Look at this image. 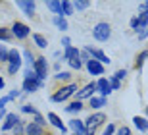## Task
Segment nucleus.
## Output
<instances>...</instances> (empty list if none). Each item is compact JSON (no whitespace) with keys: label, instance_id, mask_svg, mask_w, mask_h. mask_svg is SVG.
<instances>
[{"label":"nucleus","instance_id":"nucleus-1","mask_svg":"<svg viewBox=\"0 0 148 135\" xmlns=\"http://www.w3.org/2000/svg\"><path fill=\"white\" fill-rule=\"evenodd\" d=\"M38 87H42V81L38 79L35 70H27L25 71V81H23V91L33 93V91H37Z\"/></svg>","mask_w":148,"mask_h":135},{"label":"nucleus","instance_id":"nucleus-2","mask_svg":"<svg viewBox=\"0 0 148 135\" xmlns=\"http://www.w3.org/2000/svg\"><path fill=\"white\" fill-rule=\"evenodd\" d=\"M110 35H112V29H110V25H108V23H96V25H94V29H92V37L96 39V41H102V43H104V41H108V39H110Z\"/></svg>","mask_w":148,"mask_h":135},{"label":"nucleus","instance_id":"nucleus-3","mask_svg":"<svg viewBox=\"0 0 148 135\" xmlns=\"http://www.w3.org/2000/svg\"><path fill=\"white\" fill-rule=\"evenodd\" d=\"M75 91H77V85H75V83H71V85H67V87H62L58 93H54V95H52V100H54V102H62V100H67V98L71 97Z\"/></svg>","mask_w":148,"mask_h":135},{"label":"nucleus","instance_id":"nucleus-4","mask_svg":"<svg viewBox=\"0 0 148 135\" xmlns=\"http://www.w3.org/2000/svg\"><path fill=\"white\" fill-rule=\"evenodd\" d=\"M8 62H10V68H8V71L14 75V73H16V71L21 68V54L17 52L16 48H14V50H8Z\"/></svg>","mask_w":148,"mask_h":135},{"label":"nucleus","instance_id":"nucleus-5","mask_svg":"<svg viewBox=\"0 0 148 135\" xmlns=\"http://www.w3.org/2000/svg\"><path fill=\"white\" fill-rule=\"evenodd\" d=\"M12 33H14L16 39H27L29 33H31V29H29V25H25V23L16 21L14 25H12Z\"/></svg>","mask_w":148,"mask_h":135},{"label":"nucleus","instance_id":"nucleus-6","mask_svg":"<svg viewBox=\"0 0 148 135\" xmlns=\"http://www.w3.org/2000/svg\"><path fill=\"white\" fill-rule=\"evenodd\" d=\"M33 70H35V73L38 75V79L42 81L44 77H46V71H48V64H46V58H37V60H35Z\"/></svg>","mask_w":148,"mask_h":135},{"label":"nucleus","instance_id":"nucleus-7","mask_svg":"<svg viewBox=\"0 0 148 135\" xmlns=\"http://www.w3.org/2000/svg\"><path fill=\"white\" fill-rule=\"evenodd\" d=\"M106 122V116L102 112H98V114H92L90 118L87 120V124H85V127H92V129H96L100 124H104Z\"/></svg>","mask_w":148,"mask_h":135},{"label":"nucleus","instance_id":"nucleus-8","mask_svg":"<svg viewBox=\"0 0 148 135\" xmlns=\"http://www.w3.org/2000/svg\"><path fill=\"white\" fill-rule=\"evenodd\" d=\"M96 91L100 93V97H102V98H106L112 93V87H110V83H108V79H106V77H102V79L96 81Z\"/></svg>","mask_w":148,"mask_h":135},{"label":"nucleus","instance_id":"nucleus-9","mask_svg":"<svg viewBox=\"0 0 148 135\" xmlns=\"http://www.w3.org/2000/svg\"><path fill=\"white\" fill-rule=\"evenodd\" d=\"M87 50H88V54H90V58L96 60V62H100L102 66H104V64H110V58H108V56H106L102 50H98V48H90V46H88Z\"/></svg>","mask_w":148,"mask_h":135},{"label":"nucleus","instance_id":"nucleus-10","mask_svg":"<svg viewBox=\"0 0 148 135\" xmlns=\"http://www.w3.org/2000/svg\"><path fill=\"white\" fill-rule=\"evenodd\" d=\"M87 70L90 71V73H92V75H102V73H104V66L100 64V62H96V60H88L87 62Z\"/></svg>","mask_w":148,"mask_h":135},{"label":"nucleus","instance_id":"nucleus-11","mask_svg":"<svg viewBox=\"0 0 148 135\" xmlns=\"http://www.w3.org/2000/svg\"><path fill=\"white\" fill-rule=\"evenodd\" d=\"M94 91H96V83H88L87 87H83L81 91L77 93V100H83V98H90Z\"/></svg>","mask_w":148,"mask_h":135},{"label":"nucleus","instance_id":"nucleus-12","mask_svg":"<svg viewBox=\"0 0 148 135\" xmlns=\"http://www.w3.org/2000/svg\"><path fill=\"white\" fill-rule=\"evenodd\" d=\"M17 124H19V118H17L16 114H6V122H4V125H2V129L10 131V129H14Z\"/></svg>","mask_w":148,"mask_h":135},{"label":"nucleus","instance_id":"nucleus-13","mask_svg":"<svg viewBox=\"0 0 148 135\" xmlns=\"http://www.w3.org/2000/svg\"><path fill=\"white\" fill-rule=\"evenodd\" d=\"M17 6H19V8H21L23 12H25V16H33L35 14V2H27V0H19V2H17Z\"/></svg>","mask_w":148,"mask_h":135},{"label":"nucleus","instance_id":"nucleus-14","mask_svg":"<svg viewBox=\"0 0 148 135\" xmlns=\"http://www.w3.org/2000/svg\"><path fill=\"white\" fill-rule=\"evenodd\" d=\"M25 135H44V133H42V127H40V125L31 122V124L25 125Z\"/></svg>","mask_w":148,"mask_h":135},{"label":"nucleus","instance_id":"nucleus-15","mask_svg":"<svg viewBox=\"0 0 148 135\" xmlns=\"http://www.w3.org/2000/svg\"><path fill=\"white\" fill-rule=\"evenodd\" d=\"M69 127L73 129V133H81V135L85 133V129H87L81 120H71V122H69Z\"/></svg>","mask_w":148,"mask_h":135},{"label":"nucleus","instance_id":"nucleus-16","mask_svg":"<svg viewBox=\"0 0 148 135\" xmlns=\"http://www.w3.org/2000/svg\"><path fill=\"white\" fill-rule=\"evenodd\" d=\"M48 120H50V124L54 125V127H58V129H62V133H64V131H66V125L62 124V120L58 118V116H56V114H52V112H50V114H48Z\"/></svg>","mask_w":148,"mask_h":135},{"label":"nucleus","instance_id":"nucleus-17","mask_svg":"<svg viewBox=\"0 0 148 135\" xmlns=\"http://www.w3.org/2000/svg\"><path fill=\"white\" fill-rule=\"evenodd\" d=\"M46 8H48L50 12H54L56 16H62V2H56V0H50V2H46Z\"/></svg>","mask_w":148,"mask_h":135},{"label":"nucleus","instance_id":"nucleus-18","mask_svg":"<svg viewBox=\"0 0 148 135\" xmlns=\"http://www.w3.org/2000/svg\"><path fill=\"white\" fill-rule=\"evenodd\" d=\"M133 122H135V125H137L140 131H148V120L140 118V116H135V118H133Z\"/></svg>","mask_w":148,"mask_h":135},{"label":"nucleus","instance_id":"nucleus-19","mask_svg":"<svg viewBox=\"0 0 148 135\" xmlns=\"http://www.w3.org/2000/svg\"><path fill=\"white\" fill-rule=\"evenodd\" d=\"M73 14V4L69 0H64L62 2V16H71Z\"/></svg>","mask_w":148,"mask_h":135},{"label":"nucleus","instance_id":"nucleus-20","mask_svg":"<svg viewBox=\"0 0 148 135\" xmlns=\"http://www.w3.org/2000/svg\"><path fill=\"white\" fill-rule=\"evenodd\" d=\"M54 25L58 27V29H62V31H66V29H67L66 17H64V16H56V17H54Z\"/></svg>","mask_w":148,"mask_h":135},{"label":"nucleus","instance_id":"nucleus-21","mask_svg":"<svg viewBox=\"0 0 148 135\" xmlns=\"http://www.w3.org/2000/svg\"><path fill=\"white\" fill-rule=\"evenodd\" d=\"M33 41H35V44H37L38 48H44V46L48 44V43H46V39H44L42 35H38V33H35V35H33Z\"/></svg>","mask_w":148,"mask_h":135},{"label":"nucleus","instance_id":"nucleus-22","mask_svg":"<svg viewBox=\"0 0 148 135\" xmlns=\"http://www.w3.org/2000/svg\"><path fill=\"white\" fill-rule=\"evenodd\" d=\"M75 56H79V50H77V48H73V46H69V48H66L64 60H67V62H69V60H71V58H75Z\"/></svg>","mask_w":148,"mask_h":135},{"label":"nucleus","instance_id":"nucleus-23","mask_svg":"<svg viewBox=\"0 0 148 135\" xmlns=\"http://www.w3.org/2000/svg\"><path fill=\"white\" fill-rule=\"evenodd\" d=\"M106 104V98L102 97H90V106L92 108H100V106H104Z\"/></svg>","mask_w":148,"mask_h":135},{"label":"nucleus","instance_id":"nucleus-24","mask_svg":"<svg viewBox=\"0 0 148 135\" xmlns=\"http://www.w3.org/2000/svg\"><path fill=\"white\" fill-rule=\"evenodd\" d=\"M73 4V10H87L88 6H90V2H87V0H77V2H71Z\"/></svg>","mask_w":148,"mask_h":135},{"label":"nucleus","instance_id":"nucleus-25","mask_svg":"<svg viewBox=\"0 0 148 135\" xmlns=\"http://www.w3.org/2000/svg\"><path fill=\"white\" fill-rule=\"evenodd\" d=\"M83 108V104H81V100H75V102H71L69 104V106H66V112H79V110H81Z\"/></svg>","mask_w":148,"mask_h":135},{"label":"nucleus","instance_id":"nucleus-26","mask_svg":"<svg viewBox=\"0 0 148 135\" xmlns=\"http://www.w3.org/2000/svg\"><path fill=\"white\" fill-rule=\"evenodd\" d=\"M69 66H71V68H75V70H81L83 62H81V58H79V56H75V58L69 60Z\"/></svg>","mask_w":148,"mask_h":135},{"label":"nucleus","instance_id":"nucleus-27","mask_svg":"<svg viewBox=\"0 0 148 135\" xmlns=\"http://www.w3.org/2000/svg\"><path fill=\"white\" fill-rule=\"evenodd\" d=\"M108 83H110V87H112V89H115V91H117V89H119V87H121L119 79H115L114 75H112V77H108Z\"/></svg>","mask_w":148,"mask_h":135},{"label":"nucleus","instance_id":"nucleus-28","mask_svg":"<svg viewBox=\"0 0 148 135\" xmlns=\"http://www.w3.org/2000/svg\"><path fill=\"white\" fill-rule=\"evenodd\" d=\"M148 58V50H143V52H140V56H138L137 58V68H140V66L144 64V60Z\"/></svg>","mask_w":148,"mask_h":135},{"label":"nucleus","instance_id":"nucleus-29","mask_svg":"<svg viewBox=\"0 0 148 135\" xmlns=\"http://www.w3.org/2000/svg\"><path fill=\"white\" fill-rule=\"evenodd\" d=\"M69 77H71V73H69V71H58L56 79H60V81H67Z\"/></svg>","mask_w":148,"mask_h":135},{"label":"nucleus","instance_id":"nucleus-30","mask_svg":"<svg viewBox=\"0 0 148 135\" xmlns=\"http://www.w3.org/2000/svg\"><path fill=\"white\" fill-rule=\"evenodd\" d=\"M0 62H8V50L4 48V44H0Z\"/></svg>","mask_w":148,"mask_h":135},{"label":"nucleus","instance_id":"nucleus-31","mask_svg":"<svg viewBox=\"0 0 148 135\" xmlns=\"http://www.w3.org/2000/svg\"><path fill=\"white\" fill-rule=\"evenodd\" d=\"M23 56H25V60H27V64H29V66H33V64H35V58H33V54L29 52V50H25V52H23Z\"/></svg>","mask_w":148,"mask_h":135},{"label":"nucleus","instance_id":"nucleus-32","mask_svg":"<svg viewBox=\"0 0 148 135\" xmlns=\"http://www.w3.org/2000/svg\"><path fill=\"white\" fill-rule=\"evenodd\" d=\"M35 124L42 127V125H46V122H44V118L40 116V114H35Z\"/></svg>","mask_w":148,"mask_h":135},{"label":"nucleus","instance_id":"nucleus-33","mask_svg":"<svg viewBox=\"0 0 148 135\" xmlns=\"http://www.w3.org/2000/svg\"><path fill=\"white\" fill-rule=\"evenodd\" d=\"M79 58H81V60H85V62H88V60H90V54H88V50L85 48L83 52H79Z\"/></svg>","mask_w":148,"mask_h":135},{"label":"nucleus","instance_id":"nucleus-34","mask_svg":"<svg viewBox=\"0 0 148 135\" xmlns=\"http://www.w3.org/2000/svg\"><path fill=\"white\" fill-rule=\"evenodd\" d=\"M125 75H127V70H117V71H115V75H114V77H115V79H119V81H121V79H123Z\"/></svg>","mask_w":148,"mask_h":135},{"label":"nucleus","instance_id":"nucleus-35","mask_svg":"<svg viewBox=\"0 0 148 135\" xmlns=\"http://www.w3.org/2000/svg\"><path fill=\"white\" fill-rule=\"evenodd\" d=\"M23 131H25V127H23V125H21V122H19V124H17L16 127H14V133H16V135H21Z\"/></svg>","mask_w":148,"mask_h":135},{"label":"nucleus","instance_id":"nucleus-36","mask_svg":"<svg viewBox=\"0 0 148 135\" xmlns=\"http://www.w3.org/2000/svg\"><path fill=\"white\" fill-rule=\"evenodd\" d=\"M117 135H131V129L123 125V127H119V129H117Z\"/></svg>","mask_w":148,"mask_h":135},{"label":"nucleus","instance_id":"nucleus-37","mask_svg":"<svg viewBox=\"0 0 148 135\" xmlns=\"http://www.w3.org/2000/svg\"><path fill=\"white\" fill-rule=\"evenodd\" d=\"M0 39H2V41H8V39H10V33L6 31V29H2V27H0Z\"/></svg>","mask_w":148,"mask_h":135},{"label":"nucleus","instance_id":"nucleus-38","mask_svg":"<svg viewBox=\"0 0 148 135\" xmlns=\"http://www.w3.org/2000/svg\"><path fill=\"white\" fill-rule=\"evenodd\" d=\"M138 33V39H144L148 35V27H144V29H140V31H137Z\"/></svg>","mask_w":148,"mask_h":135},{"label":"nucleus","instance_id":"nucleus-39","mask_svg":"<svg viewBox=\"0 0 148 135\" xmlns=\"http://www.w3.org/2000/svg\"><path fill=\"white\" fill-rule=\"evenodd\" d=\"M115 131V127H114V124H110L108 127H106V131H104V135H112Z\"/></svg>","mask_w":148,"mask_h":135},{"label":"nucleus","instance_id":"nucleus-40","mask_svg":"<svg viewBox=\"0 0 148 135\" xmlns=\"http://www.w3.org/2000/svg\"><path fill=\"white\" fill-rule=\"evenodd\" d=\"M23 112H31V114H37V110H35L33 106H29V104H25V106H23Z\"/></svg>","mask_w":148,"mask_h":135},{"label":"nucleus","instance_id":"nucleus-41","mask_svg":"<svg viewBox=\"0 0 148 135\" xmlns=\"http://www.w3.org/2000/svg\"><path fill=\"white\" fill-rule=\"evenodd\" d=\"M8 97H10V100H12V98H17V97H19V91H17V89H14V91H12Z\"/></svg>","mask_w":148,"mask_h":135},{"label":"nucleus","instance_id":"nucleus-42","mask_svg":"<svg viewBox=\"0 0 148 135\" xmlns=\"http://www.w3.org/2000/svg\"><path fill=\"white\" fill-rule=\"evenodd\" d=\"M131 27L133 29H138V17H133L131 19Z\"/></svg>","mask_w":148,"mask_h":135},{"label":"nucleus","instance_id":"nucleus-43","mask_svg":"<svg viewBox=\"0 0 148 135\" xmlns=\"http://www.w3.org/2000/svg\"><path fill=\"white\" fill-rule=\"evenodd\" d=\"M62 44H64L66 48H69V39H67V37H64V39H62Z\"/></svg>","mask_w":148,"mask_h":135},{"label":"nucleus","instance_id":"nucleus-44","mask_svg":"<svg viewBox=\"0 0 148 135\" xmlns=\"http://www.w3.org/2000/svg\"><path fill=\"white\" fill-rule=\"evenodd\" d=\"M83 135H94V129H92V127H87V129H85V133H83Z\"/></svg>","mask_w":148,"mask_h":135},{"label":"nucleus","instance_id":"nucleus-45","mask_svg":"<svg viewBox=\"0 0 148 135\" xmlns=\"http://www.w3.org/2000/svg\"><path fill=\"white\" fill-rule=\"evenodd\" d=\"M144 10H148V2H143V4H140V12H144Z\"/></svg>","mask_w":148,"mask_h":135},{"label":"nucleus","instance_id":"nucleus-46","mask_svg":"<svg viewBox=\"0 0 148 135\" xmlns=\"http://www.w3.org/2000/svg\"><path fill=\"white\" fill-rule=\"evenodd\" d=\"M0 89H4V79L0 77Z\"/></svg>","mask_w":148,"mask_h":135},{"label":"nucleus","instance_id":"nucleus-47","mask_svg":"<svg viewBox=\"0 0 148 135\" xmlns=\"http://www.w3.org/2000/svg\"><path fill=\"white\" fill-rule=\"evenodd\" d=\"M73 135H81V133H73Z\"/></svg>","mask_w":148,"mask_h":135},{"label":"nucleus","instance_id":"nucleus-48","mask_svg":"<svg viewBox=\"0 0 148 135\" xmlns=\"http://www.w3.org/2000/svg\"><path fill=\"white\" fill-rule=\"evenodd\" d=\"M146 114H148V108H146Z\"/></svg>","mask_w":148,"mask_h":135},{"label":"nucleus","instance_id":"nucleus-49","mask_svg":"<svg viewBox=\"0 0 148 135\" xmlns=\"http://www.w3.org/2000/svg\"><path fill=\"white\" fill-rule=\"evenodd\" d=\"M0 110H2V108H0Z\"/></svg>","mask_w":148,"mask_h":135}]
</instances>
